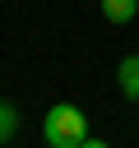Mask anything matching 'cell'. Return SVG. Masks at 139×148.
Masks as SVG:
<instances>
[{
    "mask_svg": "<svg viewBox=\"0 0 139 148\" xmlns=\"http://www.w3.org/2000/svg\"><path fill=\"white\" fill-rule=\"evenodd\" d=\"M42 139H46L51 148H102V139H93V130H88L83 106H74V102H56V106L46 111Z\"/></svg>",
    "mask_w": 139,
    "mask_h": 148,
    "instance_id": "cell-1",
    "label": "cell"
},
{
    "mask_svg": "<svg viewBox=\"0 0 139 148\" xmlns=\"http://www.w3.org/2000/svg\"><path fill=\"white\" fill-rule=\"evenodd\" d=\"M139 0H102V18L107 23H134Z\"/></svg>",
    "mask_w": 139,
    "mask_h": 148,
    "instance_id": "cell-3",
    "label": "cell"
},
{
    "mask_svg": "<svg viewBox=\"0 0 139 148\" xmlns=\"http://www.w3.org/2000/svg\"><path fill=\"white\" fill-rule=\"evenodd\" d=\"M19 139V111H14V102H0V148H9Z\"/></svg>",
    "mask_w": 139,
    "mask_h": 148,
    "instance_id": "cell-4",
    "label": "cell"
},
{
    "mask_svg": "<svg viewBox=\"0 0 139 148\" xmlns=\"http://www.w3.org/2000/svg\"><path fill=\"white\" fill-rule=\"evenodd\" d=\"M116 88L125 102H139V56H125L116 65Z\"/></svg>",
    "mask_w": 139,
    "mask_h": 148,
    "instance_id": "cell-2",
    "label": "cell"
}]
</instances>
